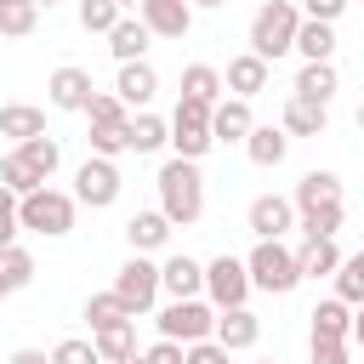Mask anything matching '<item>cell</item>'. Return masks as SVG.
Returning <instances> with one entry per match:
<instances>
[{"instance_id":"1","label":"cell","mask_w":364,"mask_h":364,"mask_svg":"<svg viewBox=\"0 0 364 364\" xmlns=\"http://www.w3.org/2000/svg\"><path fill=\"white\" fill-rule=\"evenodd\" d=\"M290 205H296V228H301L307 239H336V228H341V216H347V205H341V176H336V171H307V176L296 182Z\"/></svg>"},{"instance_id":"2","label":"cell","mask_w":364,"mask_h":364,"mask_svg":"<svg viewBox=\"0 0 364 364\" xmlns=\"http://www.w3.org/2000/svg\"><path fill=\"white\" fill-rule=\"evenodd\" d=\"M154 182H159V216L171 228H193L205 216V176L193 159H165Z\"/></svg>"},{"instance_id":"3","label":"cell","mask_w":364,"mask_h":364,"mask_svg":"<svg viewBox=\"0 0 364 364\" xmlns=\"http://www.w3.org/2000/svg\"><path fill=\"white\" fill-rule=\"evenodd\" d=\"M296 28H301V6H290V0H262L256 17H250V57H262V63L273 68L279 57H290Z\"/></svg>"},{"instance_id":"4","label":"cell","mask_w":364,"mask_h":364,"mask_svg":"<svg viewBox=\"0 0 364 364\" xmlns=\"http://www.w3.org/2000/svg\"><path fill=\"white\" fill-rule=\"evenodd\" d=\"M245 273H250V290H267V296H290L301 284L296 250L284 239H256V250L245 256Z\"/></svg>"},{"instance_id":"5","label":"cell","mask_w":364,"mask_h":364,"mask_svg":"<svg viewBox=\"0 0 364 364\" xmlns=\"http://www.w3.org/2000/svg\"><path fill=\"white\" fill-rule=\"evenodd\" d=\"M74 193H57V188H34V193H23L17 199V228H28V233H46V239H63L68 228H74Z\"/></svg>"},{"instance_id":"6","label":"cell","mask_w":364,"mask_h":364,"mask_svg":"<svg viewBox=\"0 0 364 364\" xmlns=\"http://www.w3.org/2000/svg\"><path fill=\"white\" fill-rule=\"evenodd\" d=\"M154 324H159V336H165V341L193 347V341H210V330H216V307H210L205 296H193V301H171Z\"/></svg>"},{"instance_id":"7","label":"cell","mask_w":364,"mask_h":364,"mask_svg":"<svg viewBox=\"0 0 364 364\" xmlns=\"http://www.w3.org/2000/svg\"><path fill=\"white\" fill-rule=\"evenodd\" d=\"M165 125H171V148H176V159H193V165H199V159L210 154V108H205V102H188V97H182L176 114H171Z\"/></svg>"},{"instance_id":"8","label":"cell","mask_w":364,"mask_h":364,"mask_svg":"<svg viewBox=\"0 0 364 364\" xmlns=\"http://www.w3.org/2000/svg\"><path fill=\"white\" fill-rule=\"evenodd\" d=\"M205 296H210L216 313L245 307V301H250V273H245V262H239V256H216V262H205Z\"/></svg>"},{"instance_id":"9","label":"cell","mask_w":364,"mask_h":364,"mask_svg":"<svg viewBox=\"0 0 364 364\" xmlns=\"http://www.w3.org/2000/svg\"><path fill=\"white\" fill-rule=\"evenodd\" d=\"M114 296L125 301V313H131V318H136V313H148V307L159 301V262L131 256V262L114 273Z\"/></svg>"},{"instance_id":"10","label":"cell","mask_w":364,"mask_h":364,"mask_svg":"<svg viewBox=\"0 0 364 364\" xmlns=\"http://www.w3.org/2000/svg\"><path fill=\"white\" fill-rule=\"evenodd\" d=\"M119 188H125V182H119V165H114V159H97V154H91V159L74 171V205L108 210V205L119 199Z\"/></svg>"},{"instance_id":"11","label":"cell","mask_w":364,"mask_h":364,"mask_svg":"<svg viewBox=\"0 0 364 364\" xmlns=\"http://www.w3.org/2000/svg\"><path fill=\"white\" fill-rule=\"evenodd\" d=\"M245 228H250L256 239H284V233L296 228V205H290L284 193H256L250 210H245Z\"/></svg>"},{"instance_id":"12","label":"cell","mask_w":364,"mask_h":364,"mask_svg":"<svg viewBox=\"0 0 364 364\" xmlns=\"http://www.w3.org/2000/svg\"><path fill=\"white\" fill-rule=\"evenodd\" d=\"M91 74L85 68H74V63H63V68H51V80H46V102L51 108H63V114H85V102H91Z\"/></svg>"},{"instance_id":"13","label":"cell","mask_w":364,"mask_h":364,"mask_svg":"<svg viewBox=\"0 0 364 364\" xmlns=\"http://www.w3.org/2000/svg\"><path fill=\"white\" fill-rule=\"evenodd\" d=\"M136 17H142V28H148L154 40H182V34L193 28V6H188V0H142Z\"/></svg>"},{"instance_id":"14","label":"cell","mask_w":364,"mask_h":364,"mask_svg":"<svg viewBox=\"0 0 364 364\" xmlns=\"http://www.w3.org/2000/svg\"><path fill=\"white\" fill-rule=\"evenodd\" d=\"M159 290H165L171 301L205 296V262H193V256H165V262H159Z\"/></svg>"},{"instance_id":"15","label":"cell","mask_w":364,"mask_h":364,"mask_svg":"<svg viewBox=\"0 0 364 364\" xmlns=\"http://www.w3.org/2000/svg\"><path fill=\"white\" fill-rule=\"evenodd\" d=\"M210 341H216L222 353H245V347H256V341H262V318H256L250 307H228V313H216Z\"/></svg>"},{"instance_id":"16","label":"cell","mask_w":364,"mask_h":364,"mask_svg":"<svg viewBox=\"0 0 364 364\" xmlns=\"http://www.w3.org/2000/svg\"><path fill=\"white\" fill-rule=\"evenodd\" d=\"M267 80H273V68L262 63V57H250V51H239V57H228V74H222V85L239 97V102H250V97H262L267 91Z\"/></svg>"},{"instance_id":"17","label":"cell","mask_w":364,"mask_h":364,"mask_svg":"<svg viewBox=\"0 0 364 364\" xmlns=\"http://www.w3.org/2000/svg\"><path fill=\"white\" fill-rule=\"evenodd\" d=\"M114 97L125 102V108H148L154 97H159V74H154V63H119V80H114Z\"/></svg>"},{"instance_id":"18","label":"cell","mask_w":364,"mask_h":364,"mask_svg":"<svg viewBox=\"0 0 364 364\" xmlns=\"http://www.w3.org/2000/svg\"><path fill=\"white\" fill-rule=\"evenodd\" d=\"M250 125H256V114H250V102H239V97H228V102L210 108V142H245Z\"/></svg>"},{"instance_id":"19","label":"cell","mask_w":364,"mask_h":364,"mask_svg":"<svg viewBox=\"0 0 364 364\" xmlns=\"http://www.w3.org/2000/svg\"><path fill=\"white\" fill-rule=\"evenodd\" d=\"M324 125H330V108H318L307 97H290L284 114H279V131L284 136H324Z\"/></svg>"},{"instance_id":"20","label":"cell","mask_w":364,"mask_h":364,"mask_svg":"<svg viewBox=\"0 0 364 364\" xmlns=\"http://www.w3.org/2000/svg\"><path fill=\"white\" fill-rule=\"evenodd\" d=\"M307 318H313V341H347L353 336V307L341 296H324Z\"/></svg>"},{"instance_id":"21","label":"cell","mask_w":364,"mask_h":364,"mask_svg":"<svg viewBox=\"0 0 364 364\" xmlns=\"http://www.w3.org/2000/svg\"><path fill=\"white\" fill-rule=\"evenodd\" d=\"M336 85H341V74H336V63H301V74H296V91H290V97H307V102H318V108H330V97H336Z\"/></svg>"},{"instance_id":"22","label":"cell","mask_w":364,"mask_h":364,"mask_svg":"<svg viewBox=\"0 0 364 364\" xmlns=\"http://www.w3.org/2000/svg\"><path fill=\"white\" fill-rule=\"evenodd\" d=\"M125 239H131V256L165 250V239H171V222H165L159 210H136V216L125 222Z\"/></svg>"},{"instance_id":"23","label":"cell","mask_w":364,"mask_h":364,"mask_svg":"<svg viewBox=\"0 0 364 364\" xmlns=\"http://www.w3.org/2000/svg\"><path fill=\"white\" fill-rule=\"evenodd\" d=\"M245 154H250V165L273 171V165L290 154V136H284L279 125H250V136H245Z\"/></svg>"},{"instance_id":"24","label":"cell","mask_w":364,"mask_h":364,"mask_svg":"<svg viewBox=\"0 0 364 364\" xmlns=\"http://www.w3.org/2000/svg\"><path fill=\"white\" fill-rule=\"evenodd\" d=\"M148 28H142V17H119L114 28H108V51L119 57V63H142V51H148Z\"/></svg>"},{"instance_id":"25","label":"cell","mask_w":364,"mask_h":364,"mask_svg":"<svg viewBox=\"0 0 364 364\" xmlns=\"http://www.w3.org/2000/svg\"><path fill=\"white\" fill-rule=\"evenodd\" d=\"M290 51H301V63H330V57H336V23H307V17H301Z\"/></svg>"},{"instance_id":"26","label":"cell","mask_w":364,"mask_h":364,"mask_svg":"<svg viewBox=\"0 0 364 364\" xmlns=\"http://www.w3.org/2000/svg\"><path fill=\"white\" fill-rule=\"evenodd\" d=\"M182 97L216 108V102H222V74H216L210 63H188V68H182Z\"/></svg>"},{"instance_id":"27","label":"cell","mask_w":364,"mask_h":364,"mask_svg":"<svg viewBox=\"0 0 364 364\" xmlns=\"http://www.w3.org/2000/svg\"><path fill=\"white\" fill-rule=\"evenodd\" d=\"M125 142H131V154H154V148H165L171 142V125L159 119V114H131V125H125Z\"/></svg>"},{"instance_id":"28","label":"cell","mask_w":364,"mask_h":364,"mask_svg":"<svg viewBox=\"0 0 364 364\" xmlns=\"http://www.w3.org/2000/svg\"><path fill=\"white\" fill-rule=\"evenodd\" d=\"M91 347H97V358H102V364H119V358H131V353H136V318H131V324L91 330Z\"/></svg>"},{"instance_id":"29","label":"cell","mask_w":364,"mask_h":364,"mask_svg":"<svg viewBox=\"0 0 364 364\" xmlns=\"http://www.w3.org/2000/svg\"><path fill=\"white\" fill-rule=\"evenodd\" d=\"M0 136H17V142L46 136V114H40L34 102H6V108H0Z\"/></svg>"},{"instance_id":"30","label":"cell","mask_w":364,"mask_h":364,"mask_svg":"<svg viewBox=\"0 0 364 364\" xmlns=\"http://www.w3.org/2000/svg\"><path fill=\"white\" fill-rule=\"evenodd\" d=\"M17 159H23L40 182H51V171L63 165V148H57V136H28V142H17Z\"/></svg>"},{"instance_id":"31","label":"cell","mask_w":364,"mask_h":364,"mask_svg":"<svg viewBox=\"0 0 364 364\" xmlns=\"http://www.w3.org/2000/svg\"><path fill=\"white\" fill-rule=\"evenodd\" d=\"M296 267H301V279H324V273H336V267H341L336 239H307V245L296 250Z\"/></svg>"},{"instance_id":"32","label":"cell","mask_w":364,"mask_h":364,"mask_svg":"<svg viewBox=\"0 0 364 364\" xmlns=\"http://www.w3.org/2000/svg\"><path fill=\"white\" fill-rule=\"evenodd\" d=\"M0 284L17 296L23 284H34V256L23 245H0Z\"/></svg>"},{"instance_id":"33","label":"cell","mask_w":364,"mask_h":364,"mask_svg":"<svg viewBox=\"0 0 364 364\" xmlns=\"http://www.w3.org/2000/svg\"><path fill=\"white\" fill-rule=\"evenodd\" d=\"M330 279H336V296H341L347 307H358V301H364V250L341 256V267H336Z\"/></svg>"},{"instance_id":"34","label":"cell","mask_w":364,"mask_h":364,"mask_svg":"<svg viewBox=\"0 0 364 364\" xmlns=\"http://www.w3.org/2000/svg\"><path fill=\"white\" fill-rule=\"evenodd\" d=\"M85 318H91V330H108V324H131V313H125V301H119L114 290H97V296L85 301Z\"/></svg>"},{"instance_id":"35","label":"cell","mask_w":364,"mask_h":364,"mask_svg":"<svg viewBox=\"0 0 364 364\" xmlns=\"http://www.w3.org/2000/svg\"><path fill=\"white\" fill-rule=\"evenodd\" d=\"M34 23H40V6H34V0H11V6H0V34H6V40L34 34Z\"/></svg>"},{"instance_id":"36","label":"cell","mask_w":364,"mask_h":364,"mask_svg":"<svg viewBox=\"0 0 364 364\" xmlns=\"http://www.w3.org/2000/svg\"><path fill=\"white\" fill-rule=\"evenodd\" d=\"M85 119H91V125H125V119H131V108H125L114 91H91V102H85Z\"/></svg>"},{"instance_id":"37","label":"cell","mask_w":364,"mask_h":364,"mask_svg":"<svg viewBox=\"0 0 364 364\" xmlns=\"http://www.w3.org/2000/svg\"><path fill=\"white\" fill-rule=\"evenodd\" d=\"M125 125H131V119H125ZM125 125H91V136H85V142H91V154H97V159H119V154H131Z\"/></svg>"},{"instance_id":"38","label":"cell","mask_w":364,"mask_h":364,"mask_svg":"<svg viewBox=\"0 0 364 364\" xmlns=\"http://www.w3.org/2000/svg\"><path fill=\"white\" fill-rule=\"evenodd\" d=\"M0 188H11V193L23 199V193H34V188H46V182H40L17 154H0Z\"/></svg>"},{"instance_id":"39","label":"cell","mask_w":364,"mask_h":364,"mask_svg":"<svg viewBox=\"0 0 364 364\" xmlns=\"http://www.w3.org/2000/svg\"><path fill=\"white\" fill-rule=\"evenodd\" d=\"M119 17H125V11H119L114 0H80V28H85V34H108Z\"/></svg>"},{"instance_id":"40","label":"cell","mask_w":364,"mask_h":364,"mask_svg":"<svg viewBox=\"0 0 364 364\" xmlns=\"http://www.w3.org/2000/svg\"><path fill=\"white\" fill-rule=\"evenodd\" d=\"M51 364H102V358H97V347L85 336H68V341L51 347Z\"/></svg>"},{"instance_id":"41","label":"cell","mask_w":364,"mask_h":364,"mask_svg":"<svg viewBox=\"0 0 364 364\" xmlns=\"http://www.w3.org/2000/svg\"><path fill=\"white\" fill-rule=\"evenodd\" d=\"M17 193L11 188H0V245H17Z\"/></svg>"},{"instance_id":"42","label":"cell","mask_w":364,"mask_h":364,"mask_svg":"<svg viewBox=\"0 0 364 364\" xmlns=\"http://www.w3.org/2000/svg\"><path fill=\"white\" fill-rule=\"evenodd\" d=\"M142 364H188V347H182V341H165V336H159V341H154V347L142 353Z\"/></svg>"},{"instance_id":"43","label":"cell","mask_w":364,"mask_h":364,"mask_svg":"<svg viewBox=\"0 0 364 364\" xmlns=\"http://www.w3.org/2000/svg\"><path fill=\"white\" fill-rule=\"evenodd\" d=\"M307 358H313V364H353L347 341H313V347H307Z\"/></svg>"},{"instance_id":"44","label":"cell","mask_w":364,"mask_h":364,"mask_svg":"<svg viewBox=\"0 0 364 364\" xmlns=\"http://www.w3.org/2000/svg\"><path fill=\"white\" fill-rule=\"evenodd\" d=\"M341 6H347V0H301V17H307V23H336Z\"/></svg>"},{"instance_id":"45","label":"cell","mask_w":364,"mask_h":364,"mask_svg":"<svg viewBox=\"0 0 364 364\" xmlns=\"http://www.w3.org/2000/svg\"><path fill=\"white\" fill-rule=\"evenodd\" d=\"M188 364H228V353H222L216 341H193V347H188Z\"/></svg>"},{"instance_id":"46","label":"cell","mask_w":364,"mask_h":364,"mask_svg":"<svg viewBox=\"0 0 364 364\" xmlns=\"http://www.w3.org/2000/svg\"><path fill=\"white\" fill-rule=\"evenodd\" d=\"M6 364H51V353H40V347H17Z\"/></svg>"},{"instance_id":"47","label":"cell","mask_w":364,"mask_h":364,"mask_svg":"<svg viewBox=\"0 0 364 364\" xmlns=\"http://www.w3.org/2000/svg\"><path fill=\"white\" fill-rule=\"evenodd\" d=\"M353 341H358V347H364V301H358V307H353Z\"/></svg>"},{"instance_id":"48","label":"cell","mask_w":364,"mask_h":364,"mask_svg":"<svg viewBox=\"0 0 364 364\" xmlns=\"http://www.w3.org/2000/svg\"><path fill=\"white\" fill-rule=\"evenodd\" d=\"M188 6H199V11H216V6H228V0H188Z\"/></svg>"},{"instance_id":"49","label":"cell","mask_w":364,"mask_h":364,"mask_svg":"<svg viewBox=\"0 0 364 364\" xmlns=\"http://www.w3.org/2000/svg\"><path fill=\"white\" fill-rule=\"evenodd\" d=\"M114 6H119V11H131V6H142V0H114Z\"/></svg>"},{"instance_id":"50","label":"cell","mask_w":364,"mask_h":364,"mask_svg":"<svg viewBox=\"0 0 364 364\" xmlns=\"http://www.w3.org/2000/svg\"><path fill=\"white\" fill-rule=\"evenodd\" d=\"M119 364H142V353H131V358H119Z\"/></svg>"},{"instance_id":"51","label":"cell","mask_w":364,"mask_h":364,"mask_svg":"<svg viewBox=\"0 0 364 364\" xmlns=\"http://www.w3.org/2000/svg\"><path fill=\"white\" fill-rule=\"evenodd\" d=\"M358 131H364V102H358Z\"/></svg>"},{"instance_id":"52","label":"cell","mask_w":364,"mask_h":364,"mask_svg":"<svg viewBox=\"0 0 364 364\" xmlns=\"http://www.w3.org/2000/svg\"><path fill=\"white\" fill-rule=\"evenodd\" d=\"M34 6H57V0H34Z\"/></svg>"},{"instance_id":"53","label":"cell","mask_w":364,"mask_h":364,"mask_svg":"<svg viewBox=\"0 0 364 364\" xmlns=\"http://www.w3.org/2000/svg\"><path fill=\"white\" fill-rule=\"evenodd\" d=\"M0 6H11V0H0Z\"/></svg>"}]
</instances>
